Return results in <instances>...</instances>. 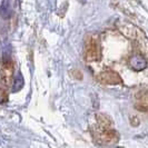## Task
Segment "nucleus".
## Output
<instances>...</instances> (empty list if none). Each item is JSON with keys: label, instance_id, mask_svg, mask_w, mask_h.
I'll list each match as a JSON object with an SVG mask.
<instances>
[{"label": "nucleus", "instance_id": "obj_2", "mask_svg": "<svg viewBox=\"0 0 148 148\" xmlns=\"http://www.w3.org/2000/svg\"><path fill=\"white\" fill-rule=\"evenodd\" d=\"M100 57V52H99V47L96 44V41L91 40L87 44L86 47V58L88 59V61H94L97 60Z\"/></svg>", "mask_w": 148, "mask_h": 148}, {"label": "nucleus", "instance_id": "obj_4", "mask_svg": "<svg viewBox=\"0 0 148 148\" xmlns=\"http://www.w3.org/2000/svg\"><path fill=\"white\" fill-rule=\"evenodd\" d=\"M23 85V79H22L21 74H18L15 78V82H14V91H17L22 87Z\"/></svg>", "mask_w": 148, "mask_h": 148}, {"label": "nucleus", "instance_id": "obj_3", "mask_svg": "<svg viewBox=\"0 0 148 148\" xmlns=\"http://www.w3.org/2000/svg\"><path fill=\"white\" fill-rule=\"evenodd\" d=\"M100 79H101L104 82H107V84H112V85H115V84H119V82H120V78H119V76L116 74V73H114V71H106V73H104V74H101Z\"/></svg>", "mask_w": 148, "mask_h": 148}, {"label": "nucleus", "instance_id": "obj_1", "mask_svg": "<svg viewBox=\"0 0 148 148\" xmlns=\"http://www.w3.org/2000/svg\"><path fill=\"white\" fill-rule=\"evenodd\" d=\"M129 67L133 69V70H136V71H140V70H144L147 68V60L145 59L144 56L141 55H134L129 58Z\"/></svg>", "mask_w": 148, "mask_h": 148}]
</instances>
